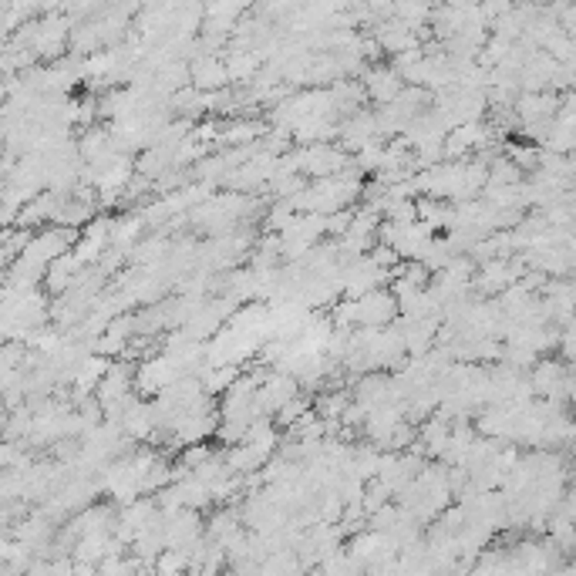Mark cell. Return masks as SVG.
<instances>
[{
    "mask_svg": "<svg viewBox=\"0 0 576 576\" xmlns=\"http://www.w3.org/2000/svg\"><path fill=\"white\" fill-rule=\"evenodd\" d=\"M394 314H398V297L388 290H374V294L357 300V323H365V327L381 331L384 323L394 321Z\"/></svg>",
    "mask_w": 576,
    "mask_h": 576,
    "instance_id": "6da1fadb",
    "label": "cell"
},
{
    "mask_svg": "<svg viewBox=\"0 0 576 576\" xmlns=\"http://www.w3.org/2000/svg\"><path fill=\"white\" fill-rule=\"evenodd\" d=\"M367 95L384 101V105H391V101H398L405 95V78H401L394 68L371 71V74H367Z\"/></svg>",
    "mask_w": 576,
    "mask_h": 576,
    "instance_id": "7a4b0ae2",
    "label": "cell"
},
{
    "mask_svg": "<svg viewBox=\"0 0 576 576\" xmlns=\"http://www.w3.org/2000/svg\"><path fill=\"white\" fill-rule=\"evenodd\" d=\"M193 82L199 88H216L229 82V71H226L223 61H216V55H206V57H196V64H193Z\"/></svg>",
    "mask_w": 576,
    "mask_h": 576,
    "instance_id": "3957f363",
    "label": "cell"
},
{
    "mask_svg": "<svg viewBox=\"0 0 576 576\" xmlns=\"http://www.w3.org/2000/svg\"><path fill=\"white\" fill-rule=\"evenodd\" d=\"M307 411H310L307 401H304V398H294V401L283 408V411H277V422H280V425H297L304 415H307Z\"/></svg>",
    "mask_w": 576,
    "mask_h": 576,
    "instance_id": "277c9868",
    "label": "cell"
}]
</instances>
